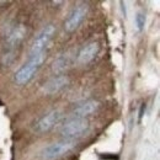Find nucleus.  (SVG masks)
I'll return each mask as SVG.
<instances>
[{"label": "nucleus", "instance_id": "nucleus-1", "mask_svg": "<svg viewBox=\"0 0 160 160\" xmlns=\"http://www.w3.org/2000/svg\"><path fill=\"white\" fill-rule=\"evenodd\" d=\"M44 59H46V52L30 56V59L27 60V63H25L15 74L16 84L23 85V84L28 82L33 78V75L37 73V70L40 69V67L44 62Z\"/></svg>", "mask_w": 160, "mask_h": 160}, {"label": "nucleus", "instance_id": "nucleus-2", "mask_svg": "<svg viewBox=\"0 0 160 160\" xmlns=\"http://www.w3.org/2000/svg\"><path fill=\"white\" fill-rule=\"evenodd\" d=\"M74 147H75V142L73 139L60 140L46 147L41 154V158L42 160H57L64 154H67L68 152H70Z\"/></svg>", "mask_w": 160, "mask_h": 160}, {"label": "nucleus", "instance_id": "nucleus-3", "mask_svg": "<svg viewBox=\"0 0 160 160\" xmlns=\"http://www.w3.org/2000/svg\"><path fill=\"white\" fill-rule=\"evenodd\" d=\"M89 128V122L85 118H79V117H74L67 121L62 128H60V133L64 137H78L81 136L82 133H85Z\"/></svg>", "mask_w": 160, "mask_h": 160}, {"label": "nucleus", "instance_id": "nucleus-4", "mask_svg": "<svg viewBox=\"0 0 160 160\" xmlns=\"http://www.w3.org/2000/svg\"><path fill=\"white\" fill-rule=\"evenodd\" d=\"M54 33H56V27L53 25H47L46 27H43V30L38 33V36L35 38V42H33V44L31 47L30 56L38 54V53L44 52V48L48 46V43L53 38Z\"/></svg>", "mask_w": 160, "mask_h": 160}, {"label": "nucleus", "instance_id": "nucleus-5", "mask_svg": "<svg viewBox=\"0 0 160 160\" xmlns=\"http://www.w3.org/2000/svg\"><path fill=\"white\" fill-rule=\"evenodd\" d=\"M60 118H62L60 111L53 110V111L48 112L47 115H44V116L36 123L35 129H36V132H38V133H44V132L49 131L51 128H53V127L59 122Z\"/></svg>", "mask_w": 160, "mask_h": 160}, {"label": "nucleus", "instance_id": "nucleus-6", "mask_svg": "<svg viewBox=\"0 0 160 160\" xmlns=\"http://www.w3.org/2000/svg\"><path fill=\"white\" fill-rule=\"evenodd\" d=\"M86 11H88L86 5H79L78 8H75L72 11V14L69 15V18L67 19V21H65V25H64L65 31L73 32L74 30H77L79 27V25L81 23V21L84 20V18L86 15Z\"/></svg>", "mask_w": 160, "mask_h": 160}, {"label": "nucleus", "instance_id": "nucleus-7", "mask_svg": "<svg viewBox=\"0 0 160 160\" xmlns=\"http://www.w3.org/2000/svg\"><path fill=\"white\" fill-rule=\"evenodd\" d=\"M99 49H100V46L98 42H90L85 44L78 53V63L88 64L96 57V54L99 53Z\"/></svg>", "mask_w": 160, "mask_h": 160}, {"label": "nucleus", "instance_id": "nucleus-8", "mask_svg": "<svg viewBox=\"0 0 160 160\" xmlns=\"http://www.w3.org/2000/svg\"><path fill=\"white\" fill-rule=\"evenodd\" d=\"M69 80L65 75H58V77H54L52 79H49L43 86V91L48 95H53L56 92L60 91L62 89H64L67 85H68Z\"/></svg>", "mask_w": 160, "mask_h": 160}, {"label": "nucleus", "instance_id": "nucleus-9", "mask_svg": "<svg viewBox=\"0 0 160 160\" xmlns=\"http://www.w3.org/2000/svg\"><path fill=\"white\" fill-rule=\"evenodd\" d=\"M99 108V102L95 100H88L82 103H80L79 106L74 110V116L79 117V118H85L86 116L94 113L96 110Z\"/></svg>", "mask_w": 160, "mask_h": 160}, {"label": "nucleus", "instance_id": "nucleus-10", "mask_svg": "<svg viewBox=\"0 0 160 160\" xmlns=\"http://www.w3.org/2000/svg\"><path fill=\"white\" fill-rule=\"evenodd\" d=\"M26 33V28L23 25H19L16 27H14L10 33L8 35V38H6V42H8V46H9V51H14V47H16L21 41L23 40V36Z\"/></svg>", "mask_w": 160, "mask_h": 160}, {"label": "nucleus", "instance_id": "nucleus-11", "mask_svg": "<svg viewBox=\"0 0 160 160\" xmlns=\"http://www.w3.org/2000/svg\"><path fill=\"white\" fill-rule=\"evenodd\" d=\"M70 62H72V57H70L69 53L60 54L59 57L53 62L52 69H53V72L56 74H62V73H64L70 67Z\"/></svg>", "mask_w": 160, "mask_h": 160}, {"label": "nucleus", "instance_id": "nucleus-12", "mask_svg": "<svg viewBox=\"0 0 160 160\" xmlns=\"http://www.w3.org/2000/svg\"><path fill=\"white\" fill-rule=\"evenodd\" d=\"M136 26H137V30L138 31H142L144 28V25H145V16L143 14H137L136 15Z\"/></svg>", "mask_w": 160, "mask_h": 160}]
</instances>
